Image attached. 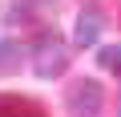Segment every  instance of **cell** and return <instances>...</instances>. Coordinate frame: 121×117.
<instances>
[{"label": "cell", "instance_id": "obj_1", "mask_svg": "<svg viewBox=\"0 0 121 117\" xmlns=\"http://www.w3.org/2000/svg\"><path fill=\"white\" fill-rule=\"evenodd\" d=\"M28 56H32V73H36L40 81H52V77H60V73L69 69L73 48H69V40L60 36L56 28H48V32H40V36L32 40Z\"/></svg>", "mask_w": 121, "mask_h": 117}, {"label": "cell", "instance_id": "obj_2", "mask_svg": "<svg viewBox=\"0 0 121 117\" xmlns=\"http://www.w3.org/2000/svg\"><path fill=\"white\" fill-rule=\"evenodd\" d=\"M65 105H69L73 117H97L101 105H105V89H101V81H93V77L73 81L69 93H65Z\"/></svg>", "mask_w": 121, "mask_h": 117}, {"label": "cell", "instance_id": "obj_6", "mask_svg": "<svg viewBox=\"0 0 121 117\" xmlns=\"http://www.w3.org/2000/svg\"><path fill=\"white\" fill-rule=\"evenodd\" d=\"M97 61H101V69H109V73L121 77V44H105V48L97 52Z\"/></svg>", "mask_w": 121, "mask_h": 117}, {"label": "cell", "instance_id": "obj_4", "mask_svg": "<svg viewBox=\"0 0 121 117\" xmlns=\"http://www.w3.org/2000/svg\"><path fill=\"white\" fill-rule=\"evenodd\" d=\"M0 117H48V113L24 93H0Z\"/></svg>", "mask_w": 121, "mask_h": 117}, {"label": "cell", "instance_id": "obj_3", "mask_svg": "<svg viewBox=\"0 0 121 117\" xmlns=\"http://www.w3.org/2000/svg\"><path fill=\"white\" fill-rule=\"evenodd\" d=\"M97 36H101V12L97 8H85L77 16V24H73V44L77 48H93Z\"/></svg>", "mask_w": 121, "mask_h": 117}, {"label": "cell", "instance_id": "obj_5", "mask_svg": "<svg viewBox=\"0 0 121 117\" xmlns=\"http://www.w3.org/2000/svg\"><path fill=\"white\" fill-rule=\"evenodd\" d=\"M16 65H20V44L0 40V73H12Z\"/></svg>", "mask_w": 121, "mask_h": 117}]
</instances>
